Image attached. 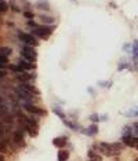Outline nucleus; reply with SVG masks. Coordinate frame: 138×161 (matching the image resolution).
Listing matches in <instances>:
<instances>
[{"mask_svg":"<svg viewBox=\"0 0 138 161\" xmlns=\"http://www.w3.org/2000/svg\"><path fill=\"white\" fill-rule=\"evenodd\" d=\"M53 30H54V28L43 25V26H37V28L32 29V33H33V36H37L40 39H47V37H50V34L53 33Z\"/></svg>","mask_w":138,"mask_h":161,"instance_id":"nucleus-1","label":"nucleus"},{"mask_svg":"<svg viewBox=\"0 0 138 161\" xmlns=\"http://www.w3.org/2000/svg\"><path fill=\"white\" fill-rule=\"evenodd\" d=\"M21 55L26 61H35V58H36V51H35V48L32 46L24 44V46H22V50H21Z\"/></svg>","mask_w":138,"mask_h":161,"instance_id":"nucleus-2","label":"nucleus"},{"mask_svg":"<svg viewBox=\"0 0 138 161\" xmlns=\"http://www.w3.org/2000/svg\"><path fill=\"white\" fill-rule=\"evenodd\" d=\"M18 37H20V40L22 41L24 44H26V46H37V40L35 39L33 34H29V33H22V32H20L18 33Z\"/></svg>","mask_w":138,"mask_h":161,"instance_id":"nucleus-3","label":"nucleus"},{"mask_svg":"<svg viewBox=\"0 0 138 161\" xmlns=\"http://www.w3.org/2000/svg\"><path fill=\"white\" fill-rule=\"evenodd\" d=\"M99 150H101V153H104L105 156H117V152H115L113 147H112V143H105V142H101L99 143Z\"/></svg>","mask_w":138,"mask_h":161,"instance_id":"nucleus-4","label":"nucleus"},{"mask_svg":"<svg viewBox=\"0 0 138 161\" xmlns=\"http://www.w3.org/2000/svg\"><path fill=\"white\" fill-rule=\"evenodd\" d=\"M24 109L26 112H29V113H32V114H37V116H44V114H46V112H44V110H41V109H39L37 106L29 104V102H25V104H24Z\"/></svg>","mask_w":138,"mask_h":161,"instance_id":"nucleus-5","label":"nucleus"},{"mask_svg":"<svg viewBox=\"0 0 138 161\" xmlns=\"http://www.w3.org/2000/svg\"><path fill=\"white\" fill-rule=\"evenodd\" d=\"M17 79L20 80V81H22V83H26V81H29V80H33L35 75L33 73H18Z\"/></svg>","mask_w":138,"mask_h":161,"instance_id":"nucleus-6","label":"nucleus"},{"mask_svg":"<svg viewBox=\"0 0 138 161\" xmlns=\"http://www.w3.org/2000/svg\"><path fill=\"white\" fill-rule=\"evenodd\" d=\"M20 88L21 90H25V91H28V92H31V94H35V95H39V91H37L36 88H35L33 85H31V84H28V83H22V84L20 85Z\"/></svg>","mask_w":138,"mask_h":161,"instance_id":"nucleus-7","label":"nucleus"},{"mask_svg":"<svg viewBox=\"0 0 138 161\" xmlns=\"http://www.w3.org/2000/svg\"><path fill=\"white\" fill-rule=\"evenodd\" d=\"M87 156H88V161H102V157L99 156V153L94 152V150H90Z\"/></svg>","mask_w":138,"mask_h":161,"instance_id":"nucleus-8","label":"nucleus"},{"mask_svg":"<svg viewBox=\"0 0 138 161\" xmlns=\"http://www.w3.org/2000/svg\"><path fill=\"white\" fill-rule=\"evenodd\" d=\"M18 65H20L24 70H32L35 67V65L32 62H26V61H18Z\"/></svg>","mask_w":138,"mask_h":161,"instance_id":"nucleus-9","label":"nucleus"},{"mask_svg":"<svg viewBox=\"0 0 138 161\" xmlns=\"http://www.w3.org/2000/svg\"><path fill=\"white\" fill-rule=\"evenodd\" d=\"M53 143L55 145V146H58L62 149L64 146H65V143H66V138H55V139L53 140Z\"/></svg>","mask_w":138,"mask_h":161,"instance_id":"nucleus-10","label":"nucleus"},{"mask_svg":"<svg viewBox=\"0 0 138 161\" xmlns=\"http://www.w3.org/2000/svg\"><path fill=\"white\" fill-rule=\"evenodd\" d=\"M68 157H69V153L66 152V150H59L58 152V161H66L68 160Z\"/></svg>","mask_w":138,"mask_h":161,"instance_id":"nucleus-11","label":"nucleus"},{"mask_svg":"<svg viewBox=\"0 0 138 161\" xmlns=\"http://www.w3.org/2000/svg\"><path fill=\"white\" fill-rule=\"evenodd\" d=\"M14 142L15 143H22L24 142V135H22L21 131H17V132L14 134Z\"/></svg>","mask_w":138,"mask_h":161,"instance_id":"nucleus-12","label":"nucleus"},{"mask_svg":"<svg viewBox=\"0 0 138 161\" xmlns=\"http://www.w3.org/2000/svg\"><path fill=\"white\" fill-rule=\"evenodd\" d=\"M10 54H11V48H8V47H2V48H0V55H2V57L7 58Z\"/></svg>","mask_w":138,"mask_h":161,"instance_id":"nucleus-13","label":"nucleus"},{"mask_svg":"<svg viewBox=\"0 0 138 161\" xmlns=\"http://www.w3.org/2000/svg\"><path fill=\"white\" fill-rule=\"evenodd\" d=\"M40 21L43 22V24H49V25L54 24V19L53 18H51V17H44V15H41V17H40Z\"/></svg>","mask_w":138,"mask_h":161,"instance_id":"nucleus-14","label":"nucleus"},{"mask_svg":"<svg viewBox=\"0 0 138 161\" xmlns=\"http://www.w3.org/2000/svg\"><path fill=\"white\" fill-rule=\"evenodd\" d=\"M37 7L41 8V10H49V3L47 2H43V0H40V2H37Z\"/></svg>","mask_w":138,"mask_h":161,"instance_id":"nucleus-15","label":"nucleus"},{"mask_svg":"<svg viewBox=\"0 0 138 161\" xmlns=\"http://www.w3.org/2000/svg\"><path fill=\"white\" fill-rule=\"evenodd\" d=\"M10 69L15 73H24V69H22L20 65H12V66H10Z\"/></svg>","mask_w":138,"mask_h":161,"instance_id":"nucleus-16","label":"nucleus"},{"mask_svg":"<svg viewBox=\"0 0 138 161\" xmlns=\"http://www.w3.org/2000/svg\"><path fill=\"white\" fill-rule=\"evenodd\" d=\"M7 66V58L0 55V69H4Z\"/></svg>","mask_w":138,"mask_h":161,"instance_id":"nucleus-17","label":"nucleus"},{"mask_svg":"<svg viewBox=\"0 0 138 161\" xmlns=\"http://www.w3.org/2000/svg\"><path fill=\"white\" fill-rule=\"evenodd\" d=\"M88 135H94V134H97V125H91V127H88V130L86 131Z\"/></svg>","mask_w":138,"mask_h":161,"instance_id":"nucleus-18","label":"nucleus"},{"mask_svg":"<svg viewBox=\"0 0 138 161\" xmlns=\"http://www.w3.org/2000/svg\"><path fill=\"white\" fill-rule=\"evenodd\" d=\"M7 10V4L4 0H0V11H6Z\"/></svg>","mask_w":138,"mask_h":161,"instance_id":"nucleus-19","label":"nucleus"},{"mask_svg":"<svg viewBox=\"0 0 138 161\" xmlns=\"http://www.w3.org/2000/svg\"><path fill=\"white\" fill-rule=\"evenodd\" d=\"M65 124L68 125V127H70V128H72V130H78V128H79V127H78V125H76V124L70 123V121H66V120H65Z\"/></svg>","mask_w":138,"mask_h":161,"instance_id":"nucleus-20","label":"nucleus"},{"mask_svg":"<svg viewBox=\"0 0 138 161\" xmlns=\"http://www.w3.org/2000/svg\"><path fill=\"white\" fill-rule=\"evenodd\" d=\"M54 112H55V113L58 114L61 118H64V113H62V112H61V109H58V108H57V106H55V108H54Z\"/></svg>","mask_w":138,"mask_h":161,"instance_id":"nucleus-21","label":"nucleus"},{"mask_svg":"<svg viewBox=\"0 0 138 161\" xmlns=\"http://www.w3.org/2000/svg\"><path fill=\"white\" fill-rule=\"evenodd\" d=\"M0 152H7V146H6L4 142L0 143Z\"/></svg>","mask_w":138,"mask_h":161,"instance_id":"nucleus-22","label":"nucleus"},{"mask_svg":"<svg viewBox=\"0 0 138 161\" xmlns=\"http://www.w3.org/2000/svg\"><path fill=\"white\" fill-rule=\"evenodd\" d=\"M28 25H29L31 28H37V26H39V25H37L35 21H29V22H28Z\"/></svg>","mask_w":138,"mask_h":161,"instance_id":"nucleus-23","label":"nucleus"},{"mask_svg":"<svg viewBox=\"0 0 138 161\" xmlns=\"http://www.w3.org/2000/svg\"><path fill=\"white\" fill-rule=\"evenodd\" d=\"M25 17H26V18H29V19H32V18H33V14H32V12H25Z\"/></svg>","mask_w":138,"mask_h":161,"instance_id":"nucleus-24","label":"nucleus"},{"mask_svg":"<svg viewBox=\"0 0 138 161\" xmlns=\"http://www.w3.org/2000/svg\"><path fill=\"white\" fill-rule=\"evenodd\" d=\"M0 76H2V77H3V76H6V70H3V69L0 70Z\"/></svg>","mask_w":138,"mask_h":161,"instance_id":"nucleus-25","label":"nucleus"},{"mask_svg":"<svg viewBox=\"0 0 138 161\" xmlns=\"http://www.w3.org/2000/svg\"><path fill=\"white\" fill-rule=\"evenodd\" d=\"M134 127H136V128H134V131H136V132L138 134V124H136V125H134Z\"/></svg>","mask_w":138,"mask_h":161,"instance_id":"nucleus-26","label":"nucleus"},{"mask_svg":"<svg viewBox=\"0 0 138 161\" xmlns=\"http://www.w3.org/2000/svg\"><path fill=\"white\" fill-rule=\"evenodd\" d=\"M0 161H4V157L3 156H0Z\"/></svg>","mask_w":138,"mask_h":161,"instance_id":"nucleus-27","label":"nucleus"},{"mask_svg":"<svg viewBox=\"0 0 138 161\" xmlns=\"http://www.w3.org/2000/svg\"><path fill=\"white\" fill-rule=\"evenodd\" d=\"M137 161H138V159H137Z\"/></svg>","mask_w":138,"mask_h":161,"instance_id":"nucleus-28","label":"nucleus"}]
</instances>
